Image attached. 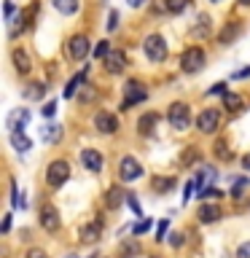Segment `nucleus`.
<instances>
[{"label": "nucleus", "instance_id": "nucleus-1", "mask_svg": "<svg viewBox=\"0 0 250 258\" xmlns=\"http://www.w3.org/2000/svg\"><path fill=\"white\" fill-rule=\"evenodd\" d=\"M167 121L175 132H185L191 126V108L185 102H172L167 108Z\"/></svg>", "mask_w": 250, "mask_h": 258}, {"label": "nucleus", "instance_id": "nucleus-2", "mask_svg": "<svg viewBox=\"0 0 250 258\" xmlns=\"http://www.w3.org/2000/svg\"><path fill=\"white\" fill-rule=\"evenodd\" d=\"M148 100V89H145L143 81H127L124 84V102H121V110H129V108H135L137 102H145Z\"/></svg>", "mask_w": 250, "mask_h": 258}, {"label": "nucleus", "instance_id": "nucleus-3", "mask_svg": "<svg viewBox=\"0 0 250 258\" xmlns=\"http://www.w3.org/2000/svg\"><path fill=\"white\" fill-rule=\"evenodd\" d=\"M70 177V164L68 159H54L51 164L46 167V183L51 185V188H59V185L68 183Z\"/></svg>", "mask_w": 250, "mask_h": 258}, {"label": "nucleus", "instance_id": "nucleus-4", "mask_svg": "<svg viewBox=\"0 0 250 258\" xmlns=\"http://www.w3.org/2000/svg\"><path fill=\"white\" fill-rule=\"evenodd\" d=\"M205 48H199V46H189L183 51L180 56V70L183 73H199L202 68H205Z\"/></svg>", "mask_w": 250, "mask_h": 258}, {"label": "nucleus", "instance_id": "nucleus-5", "mask_svg": "<svg viewBox=\"0 0 250 258\" xmlns=\"http://www.w3.org/2000/svg\"><path fill=\"white\" fill-rule=\"evenodd\" d=\"M143 51H145V56H148L151 62H164L167 59V43H164V38L161 35H148L143 40Z\"/></svg>", "mask_w": 250, "mask_h": 258}, {"label": "nucleus", "instance_id": "nucleus-6", "mask_svg": "<svg viewBox=\"0 0 250 258\" xmlns=\"http://www.w3.org/2000/svg\"><path fill=\"white\" fill-rule=\"evenodd\" d=\"M140 177H143V167L135 156H124L118 161V180L132 183V180H140Z\"/></svg>", "mask_w": 250, "mask_h": 258}, {"label": "nucleus", "instance_id": "nucleus-7", "mask_svg": "<svg viewBox=\"0 0 250 258\" xmlns=\"http://www.w3.org/2000/svg\"><path fill=\"white\" fill-rule=\"evenodd\" d=\"M89 51H92V40H89L84 32H78V35H73V38L68 40V54H70V59L81 62V59H86V56H89Z\"/></svg>", "mask_w": 250, "mask_h": 258}, {"label": "nucleus", "instance_id": "nucleus-8", "mask_svg": "<svg viewBox=\"0 0 250 258\" xmlns=\"http://www.w3.org/2000/svg\"><path fill=\"white\" fill-rule=\"evenodd\" d=\"M218 126H221V113H218L215 108H205L197 116V129L202 135H213Z\"/></svg>", "mask_w": 250, "mask_h": 258}, {"label": "nucleus", "instance_id": "nucleus-9", "mask_svg": "<svg viewBox=\"0 0 250 258\" xmlns=\"http://www.w3.org/2000/svg\"><path fill=\"white\" fill-rule=\"evenodd\" d=\"M102 68H105V73H110V76L124 73V68H127V54L121 51V48H113V51L102 59Z\"/></svg>", "mask_w": 250, "mask_h": 258}, {"label": "nucleus", "instance_id": "nucleus-10", "mask_svg": "<svg viewBox=\"0 0 250 258\" xmlns=\"http://www.w3.org/2000/svg\"><path fill=\"white\" fill-rule=\"evenodd\" d=\"M94 129L100 135H116L118 132V118L113 116V113H108V110H100L94 116Z\"/></svg>", "mask_w": 250, "mask_h": 258}, {"label": "nucleus", "instance_id": "nucleus-11", "mask_svg": "<svg viewBox=\"0 0 250 258\" xmlns=\"http://www.w3.org/2000/svg\"><path fill=\"white\" fill-rule=\"evenodd\" d=\"M38 221H40V226H43L46 231H59V213H56V207L54 205H40V215H38Z\"/></svg>", "mask_w": 250, "mask_h": 258}, {"label": "nucleus", "instance_id": "nucleus-12", "mask_svg": "<svg viewBox=\"0 0 250 258\" xmlns=\"http://www.w3.org/2000/svg\"><path fill=\"white\" fill-rule=\"evenodd\" d=\"M81 164H84L86 172H100L102 169V153L97 148H84L81 151Z\"/></svg>", "mask_w": 250, "mask_h": 258}, {"label": "nucleus", "instance_id": "nucleus-13", "mask_svg": "<svg viewBox=\"0 0 250 258\" xmlns=\"http://www.w3.org/2000/svg\"><path fill=\"white\" fill-rule=\"evenodd\" d=\"M221 215H223V210L218 207L215 202H205V205H199V210H197L199 223H215V221H221Z\"/></svg>", "mask_w": 250, "mask_h": 258}, {"label": "nucleus", "instance_id": "nucleus-14", "mask_svg": "<svg viewBox=\"0 0 250 258\" xmlns=\"http://www.w3.org/2000/svg\"><path fill=\"white\" fill-rule=\"evenodd\" d=\"M11 62H14V70L19 73V76H27V73L32 70V59H30V54L24 51V48H14Z\"/></svg>", "mask_w": 250, "mask_h": 258}, {"label": "nucleus", "instance_id": "nucleus-15", "mask_svg": "<svg viewBox=\"0 0 250 258\" xmlns=\"http://www.w3.org/2000/svg\"><path fill=\"white\" fill-rule=\"evenodd\" d=\"M102 234V221L97 218V221H89L86 226H81V242L84 245H94L97 239H100Z\"/></svg>", "mask_w": 250, "mask_h": 258}, {"label": "nucleus", "instance_id": "nucleus-16", "mask_svg": "<svg viewBox=\"0 0 250 258\" xmlns=\"http://www.w3.org/2000/svg\"><path fill=\"white\" fill-rule=\"evenodd\" d=\"M175 175H153L151 177V188L153 194H167V191H172L175 188Z\"/></svg>", "mask_w": 250, "mask_h": 258}, {"label": "nucleus", "instance_id": "nucleus-17", "mask_svg": "<svg viewBox=\"0 0 250 258\" xmlns=\"http://www.w3.org/2000/svg\"><path fill=\"white\" fill-rule=\"evenodd\" d=\"M156 121H159V116H156V113H153V110L143 113V116H140V121H137V132H140L143 137L153 135V129H156Z\"/></svg>", "mask_w": 250, "mask_h": 258}, {"label": "nucleus", "instance_id": "nucleus-18", "mask_svg": "<svg viewBox=\"0 0 250 258\" xmlns=\"http://www.w3.org/2000/svg\"><path fill=\"white\" fill-rule=\"evenodd\" d=\"M38 11H40V3H38V0H32V3L24 8V11H19V14H22V27H24V30H32V27H35Z\"/></svg>", "mask_w": 250, "mask_h": 258}, {"label": "nucleus", "instance_id": "nucleus-19", "mask_svg": "<svg viewBox=\"0 0 250 258\" xmlns=\"http://www.w3.org/2000/svg\"><path fill=\"white\" fill-rule=\"evenodd\" d=\"M124 199H127V194L121 191L118 185H110V188L105 191V207H108V210H116Z\"/></svg>", "mask_w": 250, "mask_h": 258}, {"label": "nucleus", "instance_id": "nucleus-20", "mask_svg": "<svg viewBox=\"0 0 250 258\" xmlns=\"http://www.w3.org/2000/svg\"><path fill=\"white\" fill-rule=\"evenodd\" d=\"M237 35H239V22H229L221 32H218V43H221V46H229Z\"/></svg>", "mask_w": 250, "mask_h": 258}, {"label": "nucleus", "instance_id": "nucleus-21", "mask_svg": "<svg viewBox=\"0 0 250 258\" xmlns=\"http://www.w3.org/2000/svg\"><path fill=\"white\" fill-rule=\"evenodd\" d=\"M8 140H11V145H14V151H19V153H27L30 151V137L24 135V132H11L8 135Z\"/></svg>", "mask_w": 250, "mask_h": 258}, {"label": "nucleus", "instance_id": "nucleus-22", "mask_svg": "<svg viewBox=\"0 0 250 258\" xmlns=\"http://www.w3.org/2000/svg\"><path fill=\"white\" fill-rule=\"evenodd\" d=\"M46 94V84H40V81H35V84H27L22 89V97L24 100H40V97Z\"/></svg>", "mask_w": 250, "mask_h": 258}, {"label": "nucleus", "instance_id": "nucleus-23", "mask_svg": "<svg viewBox=\"0 0 250 258\" xmlns=\"http://www.w3.org/2000/svg\"><path fill=\"white\" fill-rule=\"evenodd\" d=\"M54 8L65 16H73L81 8V0H54Z\"/></svg>", "mask_w": 250, "mask_h": 258}, {"label": "nucleus", "instance_id": "nucleus-24", "mask_svg": "<svg viewBox=\"0 0 250 258\" xmlns=\"http://www.w3.org/2000/svg\"><path fill=\"white\" fill-rule=\"evenodd\" d=\"M86 73H89V70L78 73V76H73V78L68 81V86H65V92H62V94H65V100H68V97H73V94H76L81 84H86Z\"/></svg>", "mask_w": 250, "mask_h": 258}, {"label": "nucleus", "instance_id": "nucleus-25", "mask_svg": "<svg viewBox=\"0 0 250 258\" xmlns=\"http://www.w3.org/2000/svg\"><path fill=\"white\" fill-rule=\"evenodd\" d=\"M62 137V126H56V124H48L40 129V140L43 143H56Z\"/></svg>", "mask_w": 250, "mask_h": 258}, {"label": "nucleus", "instance_id": "nucleus-26", "mask_svg": "<svg viewBox=\"0 0 250 258\" xmlns=\"http://www.w3.org/2000/svg\"><path fill=\"white\" fill-rule=\"evenodd\" d=\"M223 108L229 110V113H239V110H242V97L234 94V92L223 94Z\"/></svg>", "mask_w": 250, "mask_h": 258}, {"label": "nucleus", "instance_id": "nucleus-27", "mask_svg": "<svg viewBox=\"0 0 250 258\" xmlns=\"http://www.w3.org/2000/svg\"><path fill=\"white\" fill-rule=\"evenodd\" d=\"M210 16L207 14H199V22H197V27H194V38H207L210 35Z\"/></svg>", "mask_w": 250, "mask_h": 258}, {"label": "nucleus", "instance_id": "nucleus-28", "mask_svg": "<svg viewBox=\"0 0 250 258\" xmlns=\"http://www.w3.org/2000/svg\"><path fill=\"white\" fill-rule=\"evenodd\" d=\"M213 153H215V156L221 159V161H231V159H234L231 153H229V145H226L223 137H218V140H215V145H213Z\"/></svg>", "mask_w": 250, "mask_h": 258}, {"label": "nucleus", "instance_id": "nucleus-29", "mask_svg": "<svg viewBox=\"0 0 250 258\" xmlns=\"http://www.w3.org/2000/svg\"><path fill=\"white\" fill-rule=\"evenodd\" d=\"M164 6H167L169 14H183L185 8L191 6V0H164Z\"/></svg>", "mask_w": 250, "mask_h": 258}, {"label": "nucleus", "instance_id": "nucleus-30", "mask_svg": "<svg viewBox=\"0 0 250 258\" xmlns=\"http://www.w3.org/2000/svg\"><path fill=\"white\" fill-rule=\"evenodd\" d=\"M197 197H202V199H221L223 191L218 188V185H207V188L202 191V194H197Z\"/></svg>", "mask_w": 250, "mask_h": 258}, {"label": "nucleus", "instance_id": "nucleus-31", "mask_svg": "<svg viewBox=\"0 0 250 258\" xmlns=\"http://www.w3.org/2000/svg\"><path fill=\"white\" fill-rule=\"evenodd\" d=\"M110 51H113V48H110L108 40H100V43H97V48H94V56H97V59H105Z\"/></svg>", "mask_w": 250, "mask_h": 258}, {"label": "nucleus", "instance_id": "nucleus-32", "mask_svg": "<svg viewBox=\"0 0 250 258\" xmlns=\"http://www.w3.org/2000/svg\"><path fill=\"white\" fill-rule=\"evenodd\" d=\"M3 14H6V22L11 24V22H14V16H16V6L11 3V0H6V6H3Z\"/></svg>", "mask_w": 250, "mask_h": 258}, {"label": "nucleus", "instance_id": "nucleus-33", "mask_svg": "<svg viewBox=\"0 0 250 258\" xmlns=\"http://www.w3.org/2000/svg\"><path fill=\"white\" fill-rule=\"evenodd\" d=\"M167 229H169V221H161V223L156 226V242H164V237H167Z\"/></svg>", "mask_w": 250, "mask_h": 258}, {"label": "nucleus", "instance_id": "nucleus-34", "mask_svg": "<svg viewBox=\"0 0 250 258\" xmlns=\"http://www.w3.org/2000/svg\"><path fill=\"white\" fill-rule=\"evenodd\" d=\"M191 161H199L197 148H185V153H183V164H191Z\"/></svg>", "mask_w": 250, "mask_h": 258}, {"label": "nucleus", "instance_id": "nucleus-35", "mask_svg": "<svg viewBox=\"0 0 250 258\" xmlns=\"http://www.w3.org/2000/svg\"><path fill=\"white\" fill-rule=\"evenodd\" d=\"M145 231H151V221H140V223H137L135 229H132L135 237H140V234H145Z\"/></svg>", "mask_w": 250, "mask_h": 258}, {"label": "nucleus", "instance_id": "nucleus-36", "mask_svg": "<svg viewBox=\"0 0 250 258\" xmlns=\"http://www.w3.org/2000/svg\"><path fill=\"white\" fill-rule=\"evenodd\" d=\"M127 205L132 207L135 215H143V213H140V205H137V199H135V194H127Z\"/></svg>", "mask_w": 250, "mask_h": 258}, {"label": "nucleus", "instance_id": "nucleus-37", "mask_svg": "<svg viewBox=\"0 0 250 258\" xmlns=\"http://www.w3.org/2000/svg\"><path fill=\"white\" fill-rule=\"evenodd\" d=\"M40 113H43V116H46V118H51V116H54V113H56V102H46V105H43V108H40Z\"/></svg>", "mask_w": 250, "mask_h": 258}, {"label": "nucleus", "instance_id": "nucleus-38", "mask_svg": "<svg viewBox=\"0 0 250 258\" xmlns=\"http://www.w3.org/2000/svg\"><path fill=\"white\" fill-rule=\"evenodd\" d=\"M237 258H250V242H242L237 247Z\"/></svg>", "mask_w": 250, "mask_h": 258}, {"label": "nucleus", "instance_id": "nucleus-39", "mask_svg": "<svg viewBox=\"0 0 250 258\" xmlns=\"http://www.w3.org/2000/svg\"><path fill=\"white\" fill-rule=\"evenodd\" d=\"M207 94H210V97H215V94H229V92H226V84H223V81H221V84H215V86L210 89Z\"/></svg>", "mask_w": 250, "mask_h": 258}, {"label": "nucleus", "instance_id": "nucleus-40", "mask_svg": "<svg viewBox=\"0 0 250 258\" xmlns=\"http://www.w3.org/2000/svg\"><path fill=\"white\" fill-rule=\"evenodd\" d=\"M24 258H48V255H46V250L32 247V250H27V255H24Z\"/></svg>", "mask_w": 250, "mask_h": 258}, {"label": "nucleus", "instance_id": "nucleus-41", "mask_svg": "<svg viewBox=\"0 0 250 258\" xmlns=\"http://www.w3.org/2000/svg\"><path fill=\"white\" fill-rule=\"evenodd\" d=\"M118 27V11H110V22H108V32H113Z\"/></svg>", "mask_w": 250, "mask_h": 258}, {"label": "nucleus", "instance_id": "nucleus-42", "mask_svg": "<svg viewBox=\"0 0 250 258\" xmlns=\"http://www.w3.org/2000/svg\"><path fill=\"white\" fill-rule=\"evenodd\" d=\"M169 245H172V247H180V245H183V234H180V231L172 234V237H169Z\"/></svg>", "mask_w": 250, "mask_h": 258}, {"label": "nucleus", "instance_id": "nucleus-43", "mask_svg": "<svg viewBox=\"0 0 250 258\" xmlns=\"http://www.w3.org/2000/svg\"><path fill=\"white\" fill-rule=\"evenodd\" d=\"M247 76H250V68H245V70H237V73H234V76H231V78H234V81H237V78H247Z\"/></svg>", "mask_w": 250, "mask_h": 258}, {"label": "nucleus", "instance_id": "nucleus-44", "mask_svg": "<svg viewBox=\"0 0 250 258\" xmlns=\"http://www.w3.org/2000/svg\"><path fill=\"white\" fill-rule=\"evenodd\" d=\"M242 167H245V172H250V153H245V156H242Z\"/></svg>", "mask_w": 250, "mask_h": 258}, {"label": "nucleus", "instance_id": "nucleus-45", "mask_svg": "<svg viewBox=\"0 0 250 258\" xmlns=\"http://www.w3.org/2000/svg\"><path fill=\"white\" fill-rule=\"evenodd\" d=\"M127 3H129V8H140L145 0H127Z\"/></svg>", "mask_w": 250, "mask_h": 258}, {"label": "nucleus", "instance_id": "nucleus-46", "mask_svg": "<svg viewBox=\"0 0 250 258\" xmlns=\"http://www.w3.org/2000/svg\"><path fill=\"white\" fill-rule=\"evenodd\" d=\"M11 229V215H6V221H3V234Z\"/></svg>", "mask_w": 250, "mask_h": 258}, {"label": "nucleus", "instance_id": "nucleus-47", "mask_svg": "<svg viewBox=\"0 0 250 258\" xmlns=\"http://www.w3.org/2000/svg\"><path fill=\"white\" fill-rule=\"evenodd\" d=\"M239 6H250V0H239Z\"/></svg>", "mask_w": 250, "mask_h": 258}, {"label": "nucleus", "instance_id": "nucleus-48", "mask_svg": "<svg viewBox=\"0 0 250 258\" xmlns=\"http://www.w3.org/2000/svg\"><path fill=\"white\" fill-rule=\"evenodd\" d=\"M210 3H223V0H210Z\"/></svg>", "mask_w": 250, "mask_h": 258}, {"label": "nucleus", "instance_id": "nucleus-49", "mask_svg": "<svg viewBox=\"0 0 250 258\" xmlns=\"http://www.w3.org/2000/svg\"><path fill=\"white\" fill-rule=\"evenodd\" d=\"M65 258H78V255H73V253H70V255H65Z\"/></svg>", "mask_w": 250, "mask_h": 258}, {"label": "nucleus", "instance_id": "nucleus-50", "mask_svg": "<svg viewBox=\"0 0 250 258\" xmlns=\"http://www.w3.org/2000/svg\"><path fill=\"white\" fill-rule=\"evenodd\" d=\"M151 258H161V255H151Z\"/></svg>", "mask_w": 250, "mask_h": 258}, {"label": "nucleus", "instance_id": "nucleus-51", "mask_svg": "<svg viewBox=\"0 0 250 258\" xmlns=\"http://www.w3.org/2000/svg\"><path fill=\"white\" fill-rule=\"evenodd\" d=\"M92 258H94V255H92Z\"/></svg>", "mask_w": 250, "mask_h": 258}]
</instances>
